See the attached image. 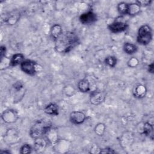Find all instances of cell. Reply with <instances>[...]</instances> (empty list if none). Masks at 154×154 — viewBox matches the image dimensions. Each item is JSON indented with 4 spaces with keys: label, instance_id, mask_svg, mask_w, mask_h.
Masks as SVG:
<instances>
[{
    "label": "cell",
    "instance_id": "1",
    "mask_svg": "<svg viewBox=\"0 0 154 154\" xmlns=\"http://www.w3.org/2000/svg\"><path fill=\"white\" fill-rule=\"evenodd\" d=\"M78 43L77 35L72 32H63L55 40V50L60 53H67Z\"/></svg>",
    "mask_w": 154,
    "mask_h": 154
},
{
    "label": "cell",
    "instance_id": "2",
    "mask_svg": "<svg viewBox=\"0 0 154 154\" xmlns=\"http://www.w3.org/2000/svg\"><path fill=\"white\" fill-rule=\"evenodd\" d=\"M51 127V123L48 120H39L36 122L30 130V135L33 138H40L45 135Z\"/></svg>",
    "mask_w": 154,
    "mask_h": 154
},
{
    "label": "cell",
    "instance_id": "3",
    "mask_svg": "<svg viewBox=\"0 0 154 154\" xmlns=\"http://www.w3.org/2000/svg\"><path fill=\"white\" fill-rule=\"evenodd\" d=\"M152 34L150 27L148 25H142L138 29L137 42L143 45H147L152 40Z\"/></svg>",
    "mask_w": 154,
    "mask_h": 154
},
{
    "label": "cell",
    "instance_id": "4",
    "mask_svg": "<svg viewBox=\"0 0 154 154\" xmlns=\"http://www.w3.org/2000/svg\"><path fill=\"white\" fill-rule=\"evenodd\" d=\"M21 69L25 73L32 75L35 73V63L30 60H25L20 64Z\"/></svg>",
    "mask_w": 154,
    "mask_h": 154
},
{
    "label": "cell",
    "instance_id": "5",
    "mask_svg": "<svg viewBox=\"0 0 154 154\" xmlns=\"http://www.w3.org/2000/svg\"><path fill=\"white\" fill-rule=\"evenodd\" d=\"M79 20L83 24H91L97 20V16L93 12L88 11L82 14L79 17Z\"/></svg>",
    "mask_w": 154,
    "mask_h": 154
},
{
    "label": "cell",
    "instance_id": "6",
    "mask_svg": "<svg viewBox=\"0 0 154 154\" xmlns=\"http://www.w3.org/2000/svg\"><path fill=\"white\" fill-rule=\"evenodd\" d=\"M70 120L74 124H81L85 121V116L81 111H73L70 114Z\"/></svg>",
    "mask_w": 154,
    "mask_h": 154
},
{
    "label": "cell",
    "instance_id": "7",
    "mask_svg": "<svg viewBox=\"0 0 154 154\" xmlns=\"http://www.w3.org/2000/svg\"><path fill=\"white\" fill-rule=\"evenodd\" d=\"M127 24L122 22H114L108 26V28L110 31L112 32H122L127 28Z\"/></svg>",
    "mask_w": 154,
    "mask_h": 154
},
{
    "label": "cell",
    "instance_id": "8",
    "mask_svg": "<svg viewBox=\"0 0 154 154\" xmlns=\"http://www.w3.org/2000/svg\"><path fill=\"white\" fill-rule=\"evenodd\" d=\"M104 95L100 91H94L91 93L90 101L94 105H98L104 100Z\"/></svg>",
    "mask_w": 154,
    "mask_h": 154
},
{
    "label": "cell",
    "instance_id": "9",
    "mask_svg": "<svg viewBox=\"0 0 154 154\" xmlns=\"http://www.w3.org/2000/svg\"><path fill=\"white\" fill-rule=\"evenodd\" d=\"M16 114L13 110H6L2 114V119L7 123H12L16 120Z\"/></svg>",
    "mask_w": 154,
    "mask_h": 154
},
{
    "label": "cell",
    "instance_id": "10",
    "mask_svg": "<svg viewBox=\"0 0 154 154\" xmlns=\"http://www.w3.org/2000/svg\"><path fill=\"white\" fill-rule=\"evenodd\" d=\"M63 33L61 27L58 24L54 25L51 29V36L54 40H56Z\"/></svg>",
    "mask_w": 154,
    "mask_h": 154
},
{
    "label": "cell",
    "instance_id": "11",
    "mask_svg": "<svg viewBox=\"0 0 154 154\" xmlns=\"http://www.w3.org/2000/svg\"><path fill=\"white\" fill-rule=\"evenodd\" d=\"M147 90L145 86L143 85H138L134 88L133 93L135 97L138 98H142L145 96Z\"/></svg>",
    "mask_w": 154,
    "mask_h": 154
},
{
    "label": "cell",
    "instance_id": "12",
    "mask_svg": "<svg viewBox=\"0 0 154 154\" xmlns=\"http://www.w3.org/2000/svg\"><path fill=\"white\" fill-rule=\"evenodd\" d=\"M24 56L21 54H16L13 55L10 61V64L12 66H16L21 64L23 61Z\"/></svg>",
    "mask_w": 154,
    "mask_h": 154
},
{
    "label": "cell",
    "instance_id": "13",
    "mask_svg": "<svg viewBox=\"0 0 154 154\" xmlns=\"http://www.w3.org/2000/svg\"><path fill=\"white\" fill-rule=\"evenodd\" d=\"M45 112L49 115L57 116L58 114V108L55 103H49L45 108Z\"/></svg>",
    "mask_w": 154,
    "mask_h": 154
},
{
    "label": "cell",
    "instance_id": "14",
    "mask_svg": "<svg viewBox=\"0 0 154 154\" xmlns=\"http://www.w3.org/2000/svg\"><path fill=\"white\" fill-rule=\"evenodd\" d=\"M140 11V5L137 3L129 4L128 14L129 15H135Z\"/></svg>",
    "mask_w": 154,
    "mask_h": 154
},
{
    "label": "cell",
    "instance_id": "15",
    "mask_svg": "<svg viewBox=\"0 0 154 154\" xmlns=\"http://www.w3.org/2000/svg\"><path fill=\"white\" fill-rule=\"evenodd\" d=\"M79 90L82 92H87L90 90L89 82L87 79H82L78 84Z\"/></svg>",
    "mask_w": 154,
    "mask_h": 154
},
{
    "label": "cell",
    "instance_id": "16",
    "mask_svg": "<svg viewBox=\"0 0 154 154\" xmlns=\"http://www.w3.org/2000/svg\"><path fill=\"white\" fill-rule=\"evenodd\" d=\"M123 49H124V51L126 54H133L137 51V48L135 45H134L132 43H126L124 45Z\"/></svg>",
    "mask_w": 154,
    "mask_h": 154
},
{
    "label": "cell",
    "instance_id": "17",
    "mask_svg": "<svg viewBox=\"0 0 154 154\" xmlns=\"http://www.w3.org/2000/svg\"><path fill=\"white\" fill-rule=\"evenodd\" d=\"M128 6L129 4H127L124 2L119 3L117 5V9L119 12L122 14H127L128 11Z\"/></svg>",
    "mask_w": 154,
    "mask_h": 154
},
{
    "label": "cell",
    "instance_id": "18",
    "mask_svg": "<svg viewBox=\"0 0 154 154\" xmlns=\"http://www.w3.org/2000/svg\"><path fill=\"white\" fill-rule=\"evenodd\" d=\"M105 63L109 66V67H114L117 63V60L116 58V57H112V56H108L105 58Z\"/></svg>",
    "mask_w": 154,
    "mask_h": 154
},
{
    "label": "cell",
    "instance_id": "19",
    "mask_svg": "<svg viewBox=\"0 0 154 154\" xmlns=\"http://www.w3.org/2000/svg\"><path fill=\"white\" fill-rule=\"evenodd\" d=\"M153 131V126L149 123H146L143 127V133L146 135H150Z\"/></svg>",
    "mask_w": 154,
    "mask_h": 154
},
{
    "label": "cell",
    "instance_id": "20",
    "mask_svg": "<svg viewBox=\"0 0 154 154\" xmlns=\"http://www.w3.org/2000/svg\"><path fill=\"white\" fill-rule=\"evenodd\" d=\"M31 146L27 144H24L20 148V153L22 154L29 153H31Z\"/></svg>",
    "mask_w": 154,
    "mask_h": 154
},
{
    "label": "cell",
    "instance_id": "21",
    "mask_svg": "<svg viewBox=\"0 0 154 154\" xmlns=\"http://www.w3.org/2000/svg\"><path fill=\"white\" fill-rule=\"evenodd\" d=\"M134 62H138V60L135 58H131V60H129V61H128V64H129V66H131V67H135L137 65V64L136 63H134Z\"/></svg>",
    "mask_w": 154,
    "mask_h": 154
},
{
    "label": "cell",
    "instance_id": "22",
    "mask_svg": "<svg viewBox=\"0 0 154 154\" xmlns=\"http://www.w3.org/2000/svg\"><path fill=\"white\" fill-rule=\"evenodd\" d=\"M6 52V48L5 46H1V49H0V56H1V59L2 60V58H4V57L5 56V54Z\"/></svg>",
    "mask_w": 154,
    "mask_h": 154
},
{
    "label": "cell",
    "instance_id": "23",
    "mask_svg": "<svg viewBox=\"0 0 154 154\" xmlns=\"http://www.w3.org/2000/svg\"><path fill=\"white\" fill-rule=\"evenodd\" d=\"M100 153H115V152L114 150H112V149H102V150H100Z\"/></svg>",
    "mask_w": 154,
    "mask_h": 154
},
{
    "label": "cell",
    "instance_id": "24",
    "mask_svg": "<svg viewBox=\"0 0 154 154\" xmlns=\"http://www.w3.org/2000/svg\"><path fill=\"white\" fill-rule=\"evenodd\" d=\"M151 2L150 1H137V3L140 5H149L150 3Z\"/></svg>",
    "mask_w": 154,
    "mask_h": 154
},
{
    "label": "cell",
    "instance_id": "25",
    "mask_svg": "<svg viewBox=\"0 0 154 154\" xmlns=\"http://www.w3.org/2000/svg\"><path fill=\"white\" fill-rule=\"evenodd\" d=\"M22 87H23L22 84L19 82H17L14 84V88L16 90H20L22 88Z\"/></svg>",
    "mask_w": 154,
    "mask_h": 154
},
{
    "label": "cell",
    "instance_id": "26",
    "mask_svg": "<svg viewBox=\"0 0 154 154\" xmlns=\"http://www.w3.org/2000/svg\"><path fill=\"white\" fill-rule=\"evenodd\" d=\"M149 71L150 73L153 72V63H152L149 66Z\"/></svg>",
    "mask_w": 154,
    "mask_h": 154
}]
</instances>
